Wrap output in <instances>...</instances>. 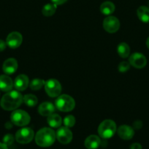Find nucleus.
<instances>
[{"mask_svg":"<svg viewBox=\"0 0 149 149\" xmlns=\"http://www.w3.org/2000/svg\"><path fill=\"white\" fill-rule=\"evenodd\" d=\"M23 96L16 90L9 91L1 100V106L5 111H14L21 105Z\"/></svg>","mask_w":149,"mask_h":149,"instance_id":"f257e3e1","label":"nucleus"},{"mask_svg":"<svg viewBox=\"0 0 149 149\" xmlns=\"http://www.w3.org/2000/svg\"><path fill=\"white\" fill-rule=\"evenodd\" d=\"M56 135L55 132L52 129L48 127H44L39 130L35 136V142L39 146L49 147L55 142Z\"/></svg>","mask_w":149,"mask_h":149,"instance_id":"f03ea898","label":"nucleus"},{"mask_svg":"<svg viewBox=\"0 0 149 149\" xmlns=\"http://www.w3.org/2000/svg\"><path fill=\"white\" fill-rule=\"evenodd\" d=\"M116 131V125L111 119H106L99 125L98 133L101 138L108 139L112 138Z\"/></svg>","mask_w":149,"mask_h":149,"instance_id":"7ed1b4c3","label":"nucleus"},{"mask_svg":"<svg viewBox=\"0 0 149 149\" xmlns=\"http://www.w3.org/2000/svg\"><path fill=\"white\" fill-rule=\"evenodd\" d=\"M75 106V101L71 96L62 95L56 100V107L62 112L71 111Z\"/></svg>","mask_w":149,"mask_h":149,"instance_id":"20e7f679","label":"nucleus"},{"mask_svg":"<svg viewBox=\"0 0 149 149\" xmlns=\"http://www.w3.org/2000/svg\"><path fill=\"white\" fill-rule=\"evenodd\" d=\"M11 122L16 126L23 127L30 122V116L27 112L23 110H15L11 114Z\"/></svg>","mask_w":149,"mask_h":149,"instance_id":"39448f33","label":"nucleus"},{"mask_svg":"<svg viewBox=\"0 0 149 149\" xmlns=\"http://www.w3.org/2000/svg\"><path fill=\"white\" fill-rule=\"evenodd\" d=\"M45 89L47 94L51 97H58L61 92V86L59 81L54 79H48L45 83Z\"/></svg>","mask_w":149,"mask_h":149,"instance_id":"423d86ee","label":"nucleus"},{"mask_svg":"<svg viewBox=\"0 0 149 149\" xmlns=\"http://www.w3.org/2000/svg\"><path fill=\"white\" fill-rule=\"evenodd\" d=\"M34 133V131L29 127H24L19 130L15 134L16 141L19 143L26 144L33 140Z\"/></svg>","mask_w":149,"mask_h":149,"instance_id":"0eeeda50","label":"nucleus"},{"mask_svg":"<svg viewBox=\"0 0 149 149\" xmlns=\"http://www.w3.org/2000/svg\"><path fill=\"white\" fill-rule=\"evenodd\" d=\"M120 22L114 16H108L103 20V28L108 33H115L119 29Z\"/></svg>","mask_w":149,"mask_h":149,"instance_id":"6e6552de","label":"nucleus"},{"mask_svg":"<svg viewBox=\"0 0 149 149\" xmlns=\"http://www.w3.org/2000/svg\"><path fill=\"white\" fill-rule=\"evenodd\" d=\"M57 140L62 144H68L72 140V133L67 127H60L56 132Z\"/></svg>","mask_w":149,"mask_h":149,"instance_id":"1a4fd4ad","label":"nucleus"},{"mask_svg":"<svg viewBox=\"0 0 149 149\" xmlns=\"http://www.w3.org/2000/svg\"><path fill=\"white\" fill-rule=\"evenodd\" d=\"M129 63L136 68H144L147 63V60L144 55L139 52H135L129 57Z\"/></svg>","mask_w":149,"mask_h":149,"instance_id":"9d476101","label":"nucleus"},{"mask_svg":"<svg viewBox=\"0 0 149 149\" xmlns=\"http://www.w3.org/2000/svg\"><path fill=\"white\" fill-rule=\"evenodd\" d=\"M23 42V36L19 32L13 31L9 33L6 39V43L13 49L18 48Z\"/></svg>","mask_w":149,"mask_h":149,"instance_id":"9b49d317","label":"nucleus"},{"mask_svg":"<svg viewBox=\"0 0 149 149\" xmlns=\"http://www.w3.org/2000/svg\"><path fill=\"white\" fill-rule=\"evenodd\" d=\"M29 78L25 74H20L15 78L14 81V87L18 91H23L29 86Z\"/></svg>","mask_w":149,"mask_h":149,"instance_id":"f8f14e48","label":"nucleus"},{"mask_svg":"<svg viewBox=\"0 0 149 149\" xmlns=\"http://www.w3.org/2000/svg\"><path fill=\"white\" fill-rule=\"evenodd\" d=\"M18 62L14 58H9L6 60L2 65L3 71L6 74H13L17 71Z\"/></svg>","mask_w":149,"mask_h":149,"instance_id":"ddd939ff","label":"nucleus"},{"mask_svg":"<svg viewBox=\"0 0 149 149\" xmlns=\"http://www.w3.org/2000/svg\"><path fill=\"white\" fill-rule=\"evenodd\" d=\"M118 134L123 140H130L134 136V130L128 125H122L118 130Z\"/></svg>","mask_w":149,"mask_h":149,"instance_id":"4468645a","label":"nucleus"},{"mask_svg":"<svg viewBox=\"0 0 149 149\" xmlns=\"http://www.w3.org/2000/svg\"><path fill=\"white\" fill-rule=\"evenodd\" d=\"M55 111V107L50 102H44L39 105L38 112L42 116H48L52 114Z\"/></svg>","mask_w":149,"mask_h":149,"instance_id":"2eb2a0df","label":"nucleus"},{"mask_svg":"<svg viewBox=\"0 0 149 149\" xmlns=\"http://www.w3.org/2000/svg\"><path fill=\"white\" fill-rule=\"evenodd\" d=\"M13 87L12 79L7 75L0 76V90L3 92H9Z\"/></svg>","mask_w":149,"mask_h":149,"instance_id":"dca6fc26","label":"nucleus"},{"mask_svg":"<svg viewBox=\"0 0 149 149\" xmlns=\"http://www.w3.org/2000/svg\"><path fill=\"white\" fill-rule=\"evenodd\" d=\"M101 143L100 138L94 135H90L85 140V146L88 149H96Z\"/></svg>","mask_w":149,"mask_h":149,"instance_id":"f3484780","label":"nucleus"},{"mask_svg":"<svg viewBox=\"0 0 149 149\" xmlns=\"http://www.w3.org/2000/svg\"><path fill=\"white\" fill-rule=\"evenodd\" d=\"M48 123L51 127L53 128H58L59 127L62 123V119L61 117L58 114L56 113H52L50 116H48Z\"/></svg>","mask_w":149,"mask_h":149,"instance_id":"a211bd4d","label":"nucleus"},{"mask_svg":"<svg viewBox=\"0 0 149 149\" xmlns=\"http://www.w3.org/2000/svg\"><path fill=\"white\" fill-rule=\"evenodd\" d=\"M137 14L139 19L143 23L149 22V8L145 6H141L137 10Z\"/></svg>","mask_w":149,"mask_h":149,"instance_id":"6ab92c4d","label":"nucleus"},{"mask_svg":"<svg viewBox=\"0 0 149 149\" xmlns=\"http://www.w3.org/2000/svg\"><path fill=\"white\" fill-rule=\"evenodd\" d=\"M100 10L102 14L109 15L115 11V5L111 1H105L101 4Z\"/></svg>","mask_w":149,"mask_h":149,"instance_id":"aec40b11","label":"nucleus"},{"mask_svg":"<svg viewBox=\"0 0 149 149\" xmlns=\"http://www.w3.org/2000/svg\"><path fill=\"white\" fill-rule=\"evenodd\" d=\"M117 51H118V53L120 55V57L126 58L129 55L130 48L127 44L122 42V43H120L118 45V47H117Z\"/></svg>","mask_w":149,"mask_h":149,"instance_id":"412c9836","label":"nucleus"},{"mask_svg":"<svg viewBox=\"0 0 149 149\" xmlns=\"http://www.w3.org/2000/svg\"><path fill=\"white\" fill-rule=\"evenodd\" d=\"M57 5L56 4H45L43 7L42 10V13L43 14V15L46 16V17H50V16H52L55 13L56 10Z\"/></svg>","mask_w":149,"mask_h":149,"instance_id":"4be33fe9","label":"nucleus"},{"mask_svg":"<svg viewBox=\"0 0 149 149\" xmlns=\"http://www.w3.org/2000/svg\"><path fill=\"white\" fill-rule=\"evenodd\" d=\"M23 101L24 102V103L26 106H29V107H33V106H36L38 102V100L36 96L34 95L28 94L23 96Z\"/></svg>","mask_w":149,"mask_h":149,"instance_id":"5701e85b","label":"nucleus"},{"mask_svg":"<svg viewBox=\"0 0 149 149\" xmlns=\"http://www.w3.org/2000/svg\"><path fill=\"white\" fill-rule=\"evenodd\" d=\"M45 81L44 80L40 79H34L31 81L30 84V88L32 90H39L45 85Z\"/></svg>","mask_w":149,"mask_h":149,"instance_id":"b1692460","label":"nucleus"},{"mask_svg":"<svg viewBox=\"0 0 149 149\" xmlns=\"http://www.w3.org/2000/svg\"><path fill=\"white\" fill-rule=\"evenodd\" d=\"M64 124L67 127H72L75 124V118L72 115H68L64 119Z\"/></svg>","mask_w":149,"mask_h":149,"instance_id":"393cba45","label":"nucleus"},{"mask_svg":"<svg viewBox=\"0 0 149 149\" xmlns=\"http://www.w3.org/2000/svg\"><path fill=\"white\" fill-rule=\"evenodd\" d=\"M130 68V63L126 62V61H123L118 65V70L120 72H126L128 71Z\"/></svg>","mask_w":149,"mask_h":149,"instance_id":"a878e982","label":"nucleus"},{"mask_svg":"<svg viewBox=\"0 0 149 149\" xmlns=\"http://www.w3.org/2000/svg\"><path fill=\"white\" fill-rule=\"evenodd\" d=\"M14 141V138L10 134H7L3 138V143L5 144L6 146H10L13 143Z\"/></svg>","mask_w":149,"mask_h":149,"instance_id":"bb28decb","label":"nucleus"},{"mask_svg":"<svg viewBox=\"0 0 149 149\" xmlns=\"http://www.w3.org/2000/svg\"><path fill=\"white\" fill-rule=\"evenodd\" d=\"M142 126H143V123L141 122V121H136V122H134V127L135 128V129L137 130H139L140 129V128L142 127Z\"/></svg>","mask_w":149,"mask_h":149,"instance_id":"cd10ccee","label":"nucleus"},{"mask_svg":"<svg viewBox=\"0 0 149 149\" xmlns=\"http://www.w3.org/2000/svg\"><path fill=\"white\" fill-rule=\"evenodd\" d=\"M130 149H142V146L140 143H134L131 144V146H130Z\"/></svg>","mask_w":149,"mask_h":149,"instance_id":"c85d7f7f","label":"nucleus"},{"mask_svg":"<svg viewBox=\"0 0 149 149\" xmlns=\"http://www.w3.org/2000/svg\"><path fill=\"white\" fill-rule=\"evenodd\" d=\"M6 45H7V43H5L4 41L0 39V52H2L5 49Z\"/></svg>","mask_w":149,"mask_h":149,"instance_id":"c756f323","label":"nucleus"},{"mask_svg":"<svg viewBox=\"0 0 149 149\" xmlns=\"http://www.w3.org/2000/svg\"><path fill=\"white\" fill-rule=\"evenodd\" d=\"M53 4H56V5H60V4H62L64 3H65L67 0H51Z\"/></svg>","mask_w":149,"mask_h":149,"instance_id":"7c9ffc66","label":"nucleus"},{"mask_svg":"<svg viewBox=\"0 0 149 149\" xmlns=\"http://www.w3.org/2000/svg\"><path fill=\"white\" fill-rule=\"evenodd\" d=\"M0 149H8V148H7V146H6L4 143H0Z\"/></svg>","mask_w":149,"mask_h":149,"instance_id":"2f4dec72","label":"nucleus"},{"mask_svg":"<svg viewBox=\"0 0 149 149\" xmlns=\"http://www.w3.org/2000/svg\"><path fill=\"white\" fill-rule=\"evenodd\" d=\"M146 45H147L148 48V49H149V37L148 38L147 41H146Z\"/></svg>","mask_w":149,"mask_h":149,"instance_id":"473e14b6","label":"nucleus"}]
</instances>
